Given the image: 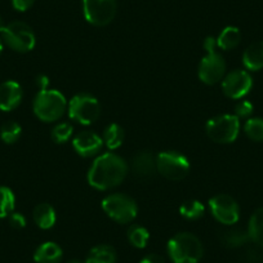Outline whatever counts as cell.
I'll return each instance as SVG.
<instances>
[{
	"label": "cell",
	"mask_w": 263,
	"mask_h": 263,
	"mask_svg": "<svg viewBox=\"0 0 263 263\" xmlns=\"http://www.w3.org/2000/svg\"><path fill=\"white\" fill-rule=\"evenodd\" d=\"M128 164L121 156L114 153H106L98 156L88 171V183L100 191L118 187L128 174Z\"/></svg>",
	"instance_id": "obj_1"
},
{
	"label": "cell",
	"mask_w": 263,
	"mask_h": 263,
	"mask_svg": "<svg viewBox=\"0 0 263 263\" xmlns=\"http://www.w3.org/2000/svg\"><path fill=\"white\" fill-rule=\"evenodd\" d=\"M166 250L173 263H199L204 255L203 244L191 232L174 235L168 241Z\"/></svg>",
	"instance_id": "obj_2"
},
{
	"label": "cell",
	"mask_w": 263,
	"mask_h": 263,
	"mask_svg": "<svg viewBox=\"0 0 263 263\" xmlns=\"http://www.w3.org/2000/svg\"><path fill=\"white\" fill-rule=\"evenodd\" d=\"M204 48L206 50V54L201 58L199 63L197 75L204 84L214 85L222 82L226 75V62L221 53L217 50V43L214 37H206L204 42Z\"/></svg>",
	"instance_id": "obj_3"
},
{
	"label": "cell",
	"mask_w": 263,
	"mask_h": 263,
	"mask_svg": "<svg viewBox=\"0 0 263 263\" xmlns=\"http://www.w3.org/2000/svg\"><path fill=\"white\" fill-rule=\"evenodd\" d=\"M66 108H67V101L65 96L55 89L39 90L32 102L35 116L44 123H50L62 118Z\"/></svg>",
	"instance_id": "obj_4"
},
{
	"label": "cell",
	"mask_w": 263,
	"mask_h": 263,
	"mask_svg": "<svg viewBox=\"0 0 263 263\" xmlns=\"http://www.w3.org/2000/svg\"><path fill=\"white\" fill-rule=\"evenodd\" d=\"M102 209L112 221L125 224L135 221L138 206L135 199L125 194H111L102 200Z\"/></svg>",
	"instance_id": "obj_5"
},
{
	"label": "cell",
	"mask_w": 263,
	"mask_h": 263,
	"mask_svg": "<svg viewBox=\"0 0 263 263\" xmlns=\"http://www.w3.org/2000/svg\"><path fill=\"white\" fill-rule=\"evenodd\" d=\"M206 136L213 142L227 145L232 143L239 136L240 119L236 115H218L209 119L205 125Z\"/></svg>",
	"instance_id": "obj_6"
},
{
	"label": "cell",
	"mask_w": 263,
	"mask_h": 263,
	"mask_svg": "<svg viewBox=\"0 0 263 263\" xmlns=\"http://www.w3.org/2000/svg\"><path fill=\"white\" fill-rule=\"evenodd\" d=\"M67 111L71 120L82 125H90L100 118L101 106L95 96L89 93H79L71 98Z\"/></svg>",
	"instance_id": "obj_7"
},
{
	"label": "cell",
	"mask_w": 263,
	"mask_h": 263,
	"mask_svg": "<svg viewBox=\"0 0 263 263\" xmlns=\"http://www.w3.org/2000/svg\"><path fill=\"white\" fill-rule=\"evenodd\" d=\"M0 32L3 36V42L14 52L27 53L34 49L35 43H36L35 34L31 27L25 22H11L6 25Z\"/></svg>",
	"instance_id": "obj_8"
},
{
	"label": "cell",
	"mask_w": 263,
	"mask_h": 263,
	"mask_svg": "<svg viewBox=\"0 0 263 263\" xmlns=\"http://www.w3.org/2000/svg\"><path fill=\"white\" fill-rule=\"evenodd\" d=\"M156 168L169 181H181L189 174L190 161L177 151H163L156 155Z\"/></svg>",
	"instance_id": "obj_9"
},
{
	"label": "cell",
	"mask_w": 263,
	"mask_h": 263,
	"mask_svg": "<svg viewBox=\"0 0 263 263\" xmlns=\"http://www.w3.org/2000/svg\"><path fill=\"white\" fill-rule=\"evenodd\" d=\"M83 13L93 26H106L116 14V0H83Z\"/></svg>",
	"instance_id": "obj_10"
},
{
	"label": "cell",
	"mask_w": 263,
	"mask_h": 263,
	"mask_svg": "<svg viewBox=\"0 0 263 263\" xmlns=\"http://www.w3.org/2000/svg\"><path fill=\"white\" fill-rule=\"evenodd\" d=\"M211 213L219 223L231 226L240 218V208L234 197L227 194H219L209 200Z\"/></svg>",
	"instance_id": "obj_11"
},
{
	"label": "cell",
	"mask_w": 263,
	"mask_h": 263,
	"mask_svg": "<svg viewBox=\"0 0 263 263\" xmlns=\"http://www.w3.org/2000/svg\"><path fill=\"white\" fill-rule=\"evenodd\" d=\"M222 90L226 97L231 100H241L253 87V79L245 70H234L224 75L222 79Z\"/></svg>",
	"instance_id": "obj_12"
},
{
	"label": "cell",
	"mask_w": 263,
	"mask_h": 263,
	"mask_svg": "<svg viewBox=\"0 0 263 263\" xmlns=\"http://www.w3.org/2000/svg\"><path fill=\"white\" fill-rule=\"evenodd\" d=\"M103 140L90 130H83L72 140V147L78 155L83 158H93L102 150Z\"/></svg>",
	"instance_id": "obj_13"
},
{
	"label": "cell",
	"mask_w": 263,
	"mask_h": 263,
	"mask_svg": "<svg viewBox=\"0 0 263 263\" xmlns=\"http://www.w3.org/2000/svg\"><path fill=\"white\" fill-rule=\"evenodd\" d=\"M24 92H22L21 85L13 80L4 82L0 84V110L8 111L14 110L21 105Z\"/></svg>",
	"instance_id": "obj_14"
},
{
	"label": "cell",
	"mask_w": 263,
	"mask_h": 263,
	"mask_svg": "<svg viewBox=\"0 0 263 263\" xmlns=\"http://www.w3.org/2000/svg\"><path fill=\"white\" fill-rule=\"evenodd\" d=\"M132 171L138 178H151L158 172L156 168V156L150 151H141L136 154L132 160Z\"/></svg>",
	"instance_id": "obj_15"
},
{
	"label": "cell",
	"mask_w": 263,
	"mask_h": 263,
	"mask_svg": "<svg viewBox=\"0 0 263 263\" xmlns=\"http://www.w3.org/2000/svg\"><path fill=\"white\" fill-rule=\"evenodd\" d=\"M62 249L53 241L43 242L34 253V260L36 263H60L62 259Z\"/></svg>",
	"instance_id": "obj_16"
},
{
	"label": "cell",
	"mask_w": 263,
	"mask_h": 263,
	"mask_svg": "<svg viewBox=\"0 0 263 263\" xmlns=\"http://www.w3.org/2000/svg\"><path fill=\"white\" fill-rule=\"evenodd\" d=\"M242 63L249 71H259L263 69V42H255L245 49Z\"/></svg>",
	"instance_id": "obj_17"
},
{
	"label": "cell",
	"mask_w": 263,
	"mask_h": 263,
	"mask_svg": "<svg viewBox=\"0 0 263 263\" xmlns=\"http://www.w3.org/2000/svg\"><path fill=\"white\" fill-rule=\"evenodd\" d=\"M32 218H34L35 224L42 230H49L52 229L57 221V216H55V211L50 204L43 203L35 206L34 212H32Z\"/></svg>",
	"instance_id": "obj_18"
},
{
	"label": "cell",
	"mask_w": 263,
	"mask_h": 263,
	"mask_svg": "<svg viewBox=\"0 0 263 263\" xmlns=\"http://www.w3.org/2000/svg\"><path fill=\"white\" fill-rule=\"evenodd\" d=\"M240 42H241V32L235 26L224 27L216 39L217 47L222 50L234 49L240 44Z\"/></svg>",
	"instance_id": "obj_19"
},
{
	"label": "cell",
	"mask_w": 263,
	"mask_h": 263,
	"mask_svg": "<svg viewBox=\"0 0 263 263\" xmlns=\"http://www.w3.org/2000/svg\"><path fill=\"white\" fill-rule=\"evenodd\" d=\"M84 263H116V252L110 245H97L88 254Z\"/></svg>",
	"instance_id": "obj_20"
},
{
	"label": "cell",
	"mask_w": 263,
	"mask_h": 263,
	"mask_svg": "<svg viewBox=\"0 0 263 263\" xmlns=\"http://www.w3.org/2000/svg\"><path fill=\"white\" fill-rule=\"evenodd\" d=\"M248 235L254 244L263 248V208L257 209L250 217Z\"/></svg>",
	"instance_id": "obj_21"
},
{
	"label": "cell",
	"mask_w": 263,
	"mask_h": 263,
	"mask_svg": "<svg viewBox=\"0 0 263 263\" xmlns=\"http://www.w3.org/2000/svg\"><path fill=\"white\" fill-rule=\"evenodd\" d=\"M103 143L110 150H116L124 142V129L119 124H110L103 132Z\"/></svg>",
	"instance_id": "obj_22"
},
{
	"label": "cell",
	"mask_w": 263,
	"mask_h": 263,
	"mask_svg": "<svg viewBox=\"0 0 263 263\" xmlns=\"http://www.w3.org/2000/svg\"><path fill=\"white\" fill-rule=\"evenodd\" d=\"M205 213L203 203L199 200H187L179 206V214L189 221H196L200 219Z\"/></svg>",
	"instance_id": "obj_23"
},
{
	"label": "cell",
	"mask_w": 263,
	"mask_h": 263,
	"mask_svg": "<svg viewBox=\"0 0 263 263\" xmlns=\"http://www.w3.org/2000/svg\"><path fill=\"white\" fill-rule=\"evenodd\" d=\"M128 236L129 242L135 248L138 249H143V248L147 245L148 239H150V232L147 231V229H145L143 226L140 224H133L128 229Z\"/></svg>",
	"instance_id": "obj_24"
},
{
	"label": "cell",
	"mask_w": 263,
	"mask_h": 263,
	"mask_svg": "<svg viewBox=\"0 0 263 263\" xmlns=\"http://www.w3.org/2000/svg\"><path fill=\"white\" fill-rule=\"evenodd\" d=\"M14 205H16V197L13 191L6 186H0V218H6L13 213Z\"/></svg>",
	"instance_id": "obj_25"
},
{
	"label": "cell",
	"mask_w": 263,
	"mask_h": 263,
	"mask_svg": "<svg viewBox=\"0 0 263 263\" xmlns=\"http://www.w3.org/2000/svg\"><path fill=\"white\" fill-rule=\"evenodd\" d=\"M249 240L248 231H242V230L239 229L229 230V231L223 232V235H222V242L229 248H239L241 245L247 244Z\"/></svg>",
	"instance_id": "obj_26"
},
{
	"label": "cell",
	"mask_w": 263,
	"mask_h": 263,
	"mask_svg": "<svg viewBox=\"0 0 263 263\" xmlns=\"http://www.w3.org/2000/svg\"><path fill=\"white\" fill-rule=\"evenodd\" d=\"M244 132L249 140L254 142H263V119H248L244 124Z\"/></svg>",
	"instance_id": "obj_27"
},
{
	"label": "cell",
	"mask_w": 263,
	"mask_h": 263,
	"mask_svg": "<svg viewBox=\"0 0 263 263\" xmlns=\"http://www.w3.org/2000/svg\"><path fill=\"white\" fill-rule=\"evenodd\" d=\"M21 125L16 121H7L0 129V138L8 145L16 143L21 137Z\"/></svg>",
	"instance_id": "obj_28"
},
{
	"label": "cell",
	"mask_w": 263,
	"mask_h": 263,
	"mask_svg": "<svg viewBox=\"0 0 263 263\" xmlns=\"http://www.w3.org/2000/svg\"><path fill=\"white\" fill-rule=\"evenodd\" d=\"M72 126L69 123H60L52 129L50 138L54 143H66L72 136Z\"/></svg>",
	"instance_id": "obj_29"
},
{
	"label": "cell",
	"mask_w": 263,
	"mask_h": 263,
	"mask_svg": "<svg viewBox=\"0 0 263 263\" xmlns=\"http://www.w3.org/2000/svg\"><path fill=\"white\" fill-rule=\"evenodd\" d=\"M253 114V105L249 101H240L235 106V114L239 119H248Z\"/></svg>",
	"instance_id": "obj_30"
},
{
	"label": "cell",
	"mask_w": 263,
	"mask_h": 263,
	"mask_svg": "<svg viewBox=\"0 0 263 263\" xmlns=\"http://www.w3.org/2000/svg\"><path fill=\"white\" fill-rule=\"evenodd\" d=\"M8 219H9V224L16 230H21L26 226V218L24 217V214L17 213V212H13V213L9 214Z\"/></svg>",
	"instance_id": "obj_31"
},
{
	"label": "cell",
	"mask_w": 263,
	"mask_h": 263,
	"mask_svg": "<svg viewBox=\"0 0 263 263\" xmlns=\"http://www.w3.org/2000/svg\"><path fill=\"white\" fill-rule=\"evenodd\" d=\"M34 3L35 0H12V6H13V8L18 12L29 11Z\"/></svg>",
	"instance_id": "obj_32"
},
{
	"label": "cell",
	"mask_w": 263,
	"mask_h": 263,
	"mask_svg": "<svg viewBox=\"0 0 263 263\" xmlns=\"http://www.w3.org/2000/svg\"><path fill=\"white\" fill-rule=\"evenodd\" d=\"M140 263H164V259L159 254H147L141 259Z\"/></svg>",
	"instance_id": "obj_33"
},
{
	"label": "cell",
	"mask_w": 263,
	"mask_h": 263,
	"mask_svg": "<svg viewBox=\"0 0 263 263\" xmlns=\"http://www.w3.org/2000/svg\"><path fill=\"white\" fill-rule=\"evenodd\" d=\"M36 85L42 89H48V85H49V78L45 77V75H39L36 78Z\"/></svg>",
	"instance_id": "obj_34"
},
{
	"label": "cell",
	"mask_w": 263,
	"mask_h": 263,
	"mask_svg": "<svg viewBox=\"0 0 263 263\" xmlns=\"http://www.w3.org/2000/svg\"><path fill=\"white\" fill-rule=\"evenodd\" d=\"M4 26H6V24H4L3 18H2V17H0V31H2V30L4 29Z\"/></svg>",
	"instance_id": "obj_35"
},
{
	"label": "cell",
	"mask_w": 263,
	"mask_h": 263,
	"mask_svg": "<svg viewBox=\"0 0 263 263\" xmlns=\"http://www.w3.org/2000/svg\"><path fill=\"white\" fill-rule=\"evenodd\" d=\"M69 263H84V262H82V260L79 259H71Z\"/></svg>",
	"instance_id": "obj_36"
},
{
	"label": "cell",
	"mask_w": 263,
	"mask_h": 263,
	"mask_svg": "<svg viewBox=\"0 0 263 263\" xmlns=\"http://www.w3.org/2000/svg\"><path fill=\"white\" fill-rule=\"evenodd\" d=\"M2 52H3V42L0 39V54H2Z\"/></svg>",
	"instance_id": "obj_37"
}]
</instances>
